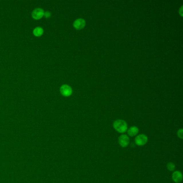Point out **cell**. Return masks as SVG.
<instances>
[{"instance_id": "11", "label": "cell", "mask_w": 183, "mask_h": 183, "mask_svg": "<svg viewBox=\"0 0 183 183\" xmlns=\"http://www.w3.org/2000/svg\"><path fill=\"white\" fill-rule=\"evenodd\" d=\"M177 136L180 139H183V129H180L177 132Z\"/></svg>"}, {"instance_id": "5", "label": "cell", "mask_w": 183, "mask_h": 183, "mask_svg": "<svg viewBox=\"0 0 183 183\" xmlns=\"http://www.w3.org/2000/svg\"><path fill=\"white\" fill-rule=\"evenodd\" d=\"M44 10L43 9L38 8L34 10V11L32 13V17L36 20H39L44 16Z\"/></svg>"}, {"instance_id": "1", "label": "cell", "mask_w": 183, "mask_h": 183, "mask_svg": "<svg viewBox=\"0 0 183 183\" xmlns=\"http://www.w3.org/2000/svg\"><path fill=\"white\" fill-rule=\"evenodd\" d=\"M113 126L115 131L120 133H124L127 130V124L123 120H115L113 123Z\"/></svg>"}, {"instance_id": "2", "label": "cell", "mask_w": 183, "mask_h": 183, "mask_svg": "<svg viewBox=\"0 0 183 183\" xmlns=\"http://www.w3.org/2000/svg\"><path fill=\"white\" fill-rule=\"evenodd\" d=\"M148 142V137L145 134H141L136 136L135 139V142L136 145L139 146H143Z\"/></svg>"}, {"instance_id": "8", "label": "cell", "mask_w": 183, "mask_h": 183, "mask_svg": "<svg viewBox=\"0 0 183 183\" xmlns=\"http://www.w3.org/2000/svg\"><path fill=\"white\" fill-rule=\"evenodd\" d=\"M139 133V128L136 126H132L129 128L127 131L128 135L129 136H136Z\"/></svg>"}, {"instance_id": "10", "label": "cell", "mask_w": 183, "mask_h": 183, "mask_svg": "<svg viewBox=\"0 0 183 183\" xmlns=\"http://www.w3.org/2000/svg\"><path fill=\"white\" fill-rule=\"evenodd\" d=\"M166 167L168 170L170 171H174L175 170L176 166H175V164H174L172 162H169L167 164Z\"/></svg>"}, {"instance_id": "13", "label": "cell", "mask_w": 183, "mask_h": 183, "mask_svg": "<svg viewBox=\"0 0 183 183\" xmlns=\"http://www.w3.org/2000/svg\"><path fill=\"white\" fill-rule=\"evenodd\" d=\"M182 8H183V7H181V8L180 9V11H179V13L180 12V13H179L180 14L181 16H183V15H182Z\"/></svg>"}, {"instance_id": "7", "label": "cell", "mask_w": 183, "mask_h": 183, "mask_svg": "<svg viewBox=\"0 0 183 183\" xmlns=\"http://www.w3.org/2000/svg\"><path fill=\"white\" fill-rule=\"evenodd\" d=\"M172 178L175 183H180L183 180V175L180 171H176L172 175Z\"/></svg>"}, {"instance_id": "4", "label": "cell", "mask_w": 183, "mask_h": 183, "mask_svg": "<svg viewBox=\"0 0 183 183\" xmlns=\"http://www.w3.org/2000/svg\"><path fill=\"white\" fill-rule=\"evenodd\" d=\"M118 142L121 147L125 148L129 143V138L127 135L122 134L118 138Z\"/></svg>"}, {"instance_id": "12", "label": "cell", "mask_w": 183, "mask_h": 183, "mask_svg": "<svg viewBox=\"0 0 183 183\" xmlns=\"http://www.w3.org/2000/svg\"><path fill=\"white\" fill-rule=\"evenodd\" d=\"M44 16L46 17V18H50V17L51 16V12H50V11H46V12H44Z\"/></svg>"}, {"instance_id": "9", "label": "cell", "mask_w": 183, "mask_h": 183, "mask_svg": "<svg viewBox=\"0 0 183 183\" xmlns=\"http://www.w3.org/2000/svg\"><path fill=\"white\" fill-rule=\"evenodd\" d=\"M33 34L36 37H40L44 34V30L41 27H37L33 31Z\"/></svg>"}, {"instance_id": "3", "label": "cell", "mask_w": 183, "mask_h": 183, "mask_svg": "<svg viewBox=\"0 0 183 183\" xmlns=\"http://www.w3.org/2000/svg\"><path fill=\"white\" fill-rule=\"evenodd\" d=\"M60 93L64 97H69L72 94V88L67 84L62 85L60 89Z\"/></svg>"}, {"instance_id": "6", "label": "cell", "mask_w": 183, "mask_h": 183, "mask_svg": "<svg viewBox=\"0 0 183 183\" xmlns=\"http://www.w3.org/2000/svg\"><path fill=\"white\" fill-rule=\"evenodd\" d=\"M85 25V21L83 19H82V18H79L75 20L73 24V26L76 30L82 29L84 27Z\"/></svg>"}]
</instances>
